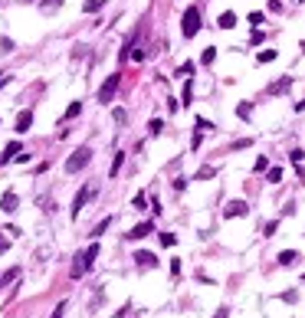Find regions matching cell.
<instances>
[{
	"label": "cell",
	"instance_id": "1",
	"mask_svg": "<svg viewBox=\"0 0 305 318\" xmlns=\"http://www.w3.org/2000/svg\"><path fill=\"white\" fill-rule=\"evenodd\" d=\"M95 259H99V243H89V249H86V253H79L76 263H72V279H82Z\"/></svg>",
	"mask_w": 305,
	"mask_h": 318
},
{
	"label": "cell",
	"instance_id": "2",
	"mask_svg": "<svg viewBox=\"0 0 305 318\" xmlns=\"http://www.w3.org/2000/svg\"><path fill=\"white\" fill-rule=\"evenodd\" d=\"M180 33H184V40H194L197 33H200V10H197V7H187V10H184Z\"/></svg>",
	"mask_w": 305,
	"mask_h": 318
},
{
	"label": "cell",
	"instance_id": "3",
	"mask_svg": "<svg viewBox=\"0 0 305 318\" xmlns=\"http://www.w3.org/2000/svg\"><path fill=\"white\" fill-rule=\"evenodd\" d=\"M89 161H92V148H79V151H72L69 158H66V174H79Z\"/></svg>",
	"mask_w": 305,
	"mask_h": 318
},
{
	"label": "cell",
	"instance_id": "4",
	"mask_svg": "<svg viewBox=\"0 0 305 318\" xmlns=\"http://www.w3.org/2000/svg\"><path fill=\"white\" fill-rule=\"evenodd\" d=\"M118 86H122V76H118V72H112L109 79L102 82V89H99V102L102 105H109L112 99H115V92H118Z\"/></svg>",
	"mask_w": 305,
	"mask_h": 318
},
{
	"label": "cell",
	"instance_id": "5",
	"mask_svg": "<svg viewBox=\"0 0 305 318\" xmlns=\"http://www.w3.org/2000/svg\"><path fill=\"white\" fill-rule=\"evenodd\" d=\"M92 197H95V184H89V187H82V191L76 194V200H72V220H79V210L86 207Z\"/></svg>",
	"mask_w": 305,
	"mask_h": 318
},
{
	"label": "cell",
	"instance_id": "6",
	"mask_svg": "<svg viewBox=\"0 0 305 318\" xmlns=\"http://www.w3.org/2000/svg\"><path fill=\"white\" fill-rule=\"evenodd\" d=\"M289 89H292V76H279L276 82H269V86H266V96H286Z\"/></svg>",
	"mask_w": 305,
	"mask_h": 318
},
{
	"label": "cell",
	"instance_id": "7",
	"mask_svg": "<svg viewBox=\"0 0 305 318\" xmlns=\"http://www.w3.org/2000/svg\"><path fill=\"white\" fill-rule=\"evenodd\" d=\"M250 213V204H246V200H230L227 207H223V216H227V220H233V216H246Z\"/></svg>",
	"mask_w": 305,
	"mask_h": 318
},
{
	"label": "cell",
	"instance_id": "8",
	"mask_svg": "<svg viewBox=\"0 0 305 318\" xmlns=\"http://www.w3.org/2000/svg\"><path fill=\"white\" fill-rule=\"evenodd\" d=\"M132 259H135V266H138V269H154V266H157V256L148 253V249H138Z\"/></svg>",
	"mask_w": 305,
	"mask_h": 318
},
{
	"label": "cell",
	"instance_id": "9",
	"mask_svg": "<svg viewBox=\"0 0 305 318\" xmlns=\"http://www.w3.org/2000/svg\"><path fill=\"white\" fill-rule=\"evenodd\" d=\"M16 207H20V197H16V191H7L3 197H0V210H3V213H13Z\"/></svg>",
	"mask_w": 305,
	"mask_h": 318
},
{
	"label": "cell",
	"instance_id": "10",
	"mask_svg": "<svg viewBox=\"0 0 305 318\" xmlns=\"http://www.w3.org/2000/svg\"><path fill=\"white\" fill-rule=\"evenodd\" d=\"M148 233H154V223H138V226H132L125 236H128V239H145Z\"/></svg>",
	"mask_w": 305,
	"mask_h": 318
},
{
	"label": "cell",
	"instance_id": "11",
	"mask_svg": "<svg viewBox=\"0 0 305 318\" xmlns=\"http://www.w3.org/2000/svg\"><path fill=\"white\" fill-rule=\"evenodd\" d=\"M30 125H33V111L26 108V111H20V118H16V135H26V131H30Z\"/></svg>",
	"mask_w": 305,
	"mask_h": 318
},
{
	"label": "cell",
	"instance_id": "12",
	"mask_svg": "<svg viewBox=\"0 0 305 318\" xmlns=\"http://www.w3.org/2000/svg\"><path fill=\"white\" fill-rule=\"evenodd\" d=\"M23 151V148H20V141H10L7 148H3V154H0V164H10V161H16V154Z\"/></svg>",
	"mask_w": 305,
	"mask_h": 318
},
{
	"label": "cell",
	"instance_id": "13",
	"mask_svg": "<svg viewBox=\"0 0 305 318\" xmlns=\"http://www.w3.org/2000/svg\"><path fill=\"white\" fill-rule=\"evenodd\" d=\"M299 259H302V256H299L296 249H282V253H279V266H296Z\"/></svg>",
	"mask_w": 305,
	"mask_h": 318
},
{
	"label": "cell",
	"instance_id": "14",
	"mask_svg": "<svg viewBox=\"0 0 305 318\" xmlns=\"http://www.w3.org/2000/svg\"><path fill=\"white\" fill-rule=\"evenodd\" d=\"M217 26H220V30H233V26H236V13H230V10H227V13H220Z\"/></svg>",
	"mask_w": 305,
	"mask_h": 318
},
{
	"label": "cell",
	"instance_id": "15",
	"mask_svg": "<svg viewBox=\"0 0 305 318\" xmlns=\"http://www.w3.org/2000/svg\"><path fill=\"white\" fill-rule=\"evenodd\" d=\"M122 164H125V151H115V158H112V167H109V177H115L118 171H122Z\"/></svg>",
	"mask_w": 305,
	"mask_h": 318
},
{
	"label": "cell",
	"instance_id": "16",
	"mask_svg": "<svg viewBox=\"0 0 305 318\" xmlns=\"http://www.w3.org/2000/svg\"><path fill=\"white\" fill-rule=\"evenodd\" d=\"M236 115H240L243 121H250V115H253V102H240V105H236Z\"/></svg>",
	"mask_w": 305,
	"mask_h": 318
},
{
	"label": "cell",
	"instance_id": "17",
	"mask_svg": "<svg viewBox=\"0 0 305 318\" xmlns=\"http://www.w3.org/2000/svg\"><path fill=\"white\" fill-rule=\"evenodd\" d=\"M63 7V0H39V10L43 13H53V10H59Z\"/></svg>",
	"mask_w": 305,
	"mask_h": 318
},
{
	"label": "cell",
	"instance_id": "18",
	"mask_svg": "<svg viewBox=\"0 0 305 318\" xmlns=\"http://www.w3.org/2000/svg\"><path fill=\"white\" fill-rule=\"evenodd\" d=\"M79 111H82V102H69V108L63 111V121H69V118H76Z\"/></svg>",
	"mask_w": 305,
	"mask_h": 318
},
{
	"label": "cell",
	"instance_id": "19",
	"mask_svg": "<svg viewBox=\"0 0 305 318\" xmlns=\"http://www.w3.org/2000/svg\"><path fill=\"white\" fill-rule=\"evenodd\" d=\"M276 56H279L276 49H263V53H256V63H259V66H263V63H273Z\"/></svg>",
	"mask_w": 305,
	"mask_h": 318
},
{
	"label": "cell",
	"instance_id": "20",
	"mask_svg": "<svg viewBox=\"0 0 305 318\" xmlns=\"http://www.w3.org/2000/svg\"><path fill=\"white\" fill-rule=\"evenodd\" d=\"M161 131H164V121H161V118H151V121H148V135H154V138H157Z\"/></svg>",
	"mask_w": 305,
	"mask_h": 318
},
{
	"label": "cell",
	"instance_id": "21",
	"mask_svg": "<svg viewBox=\"0 0 305 318\" xmlns=\"http://www.w3.org/2000/svg\"><path fill=\"white\" fill-rule=\"evenodd\" d=\"M213 174H217V167H213V164H203L200 171H197V181H207V177H213Z\"/></svg>",
	"mask_w": 305,
	"mask_h": 318
},
{
	"label": "cell",
	"instance_id": "22",
	"mask_svg": "<svg viewBox=\"0 0 305 318\" xmlns=\"http://www.w3.org/2000/svg\"><path fill=\"white\" fill-rule=\"evenodd\" d=\"M20 276V266H13V269H7L3 276H0V286H7V282H13V279Z\"/></svg>",
	"mask_w": 305,
	"mask_h": 318
},
{
	"label": "cell",
	"instance_id": "23",
	"mask_svg": "<svg viewBox=\"0 0 305 318\" xmlns=\"http://www.w3.org/2000/svg\"><path fill=\"white\" fill-rule=\"evenodd\" d=\"M102 7H105V0H86V3H82L86 13H95V10H102Z\"/></svg>",
	"mask_w": 305,
	"mask_h": 318
},
{
	"label": "cell",
	"instance_id": "24",
	"mask_svg": "<svg viewBox=\"0 0 305 318\" xmlns=\"http://www.w3.org/2000/svg\"><path fill=\"white\" fill-rule=\"evenodd\" d=\"M213 59H217V49H213V46H207V49H203V56H200V63H203V66H210Z\"/></svg>",
	"mask_w": 305,
	"mask_h": 318
},
{
	"label": "cell",
	"instance_id": "25",
	"mask_svg": "<svg viewBox=\"0 0 305 318\" xmlns=\"http://www.w3.org/2000/svg\"><path fill=\"white\" fill-rule=\"evenodd\" d=\"M194 69H197L194 63H184V66L177 69V76H180V79H190V76H194Z\"/></svg>",
	"mask_w": 305,
	"mask_h": 318
},
{
	"label": "cell",
	"instance_id": "26",
	"mask_svg": "<svg viewBox=\"0 0 305 318\" xmlns=\"http://www.w3.org/2000/svg\"><path fill=\"white\" fill-rule=\"evenodd\" d=\"M276 230H279V220H269L266 226H263V236H276Z\"/></svg>",
	"mask_w": 305,
	"mask_h": 318
},
{
	"label": "cell",
	"instance_id": "27",
	"mask_svg": "<svg viewBox=\"0 0 305 318\" xmlns=\"http://www.w3.org/2000/svg\"><path fill=\"white\" fill-rule=\"evenodd\" d=\"M190 99H194V82H184V105H190Z\"/></svg>",
	"mask_w": 305,
	"mask_h": 318
},
{
	"label": "cell",
	"instance_id": "28",
	"mask_svg": "<svg viewBox=\"0 0 305 318\" xmlns=\"http://www.w3.org/2000/svg\"><path fill=\"white\" fill-rule=\"evenodd\" d=\"M266 181H269V184H279V181H282V171H279V167H269Z\"/></svg>",
	"mask_w": 305,
	"mask_h": 318
},
{
	"label": "cell",
	"instance_id": "29",
	"mask_svg": "<svg viewBox=\"0 0 305 318\" xmlns=\"http://www.w3.org/2000/svg\"><path fill=\"white\" fill-rule=\"evenodd\" d=\"M112 118H115L118 125H125V118H128V115H125V108H115V111H112Z\"/></svg>",
	"mask_w": 305,
	"mask_h": 318
},
{
	"label": "cell",
	"instance_id": "30",
	"mask_svg": "<svg viewBox=\"0 0 305 318\" xmlns=\"http://www.w3.org/2000/svg\"><path fill=\"white\" fill-rule=\"evenodd\" d=\"M0 53H13V40L3 36V40H0Z\"/></svg>",
	"mask_w": 305,
	"mask_h": 318
},
{
	"label": "cell",
	"instance_id": "31",
	"mask_svg": "<svg viewBox=\"0 0 305 318\" xmlns=\"http://www.w3.org/2000/svg\"><path fill=\"white\" fill-rule=\"evenodd\" d=\"M109 223H112V220H109V216H105V220H102V223H99V226H95V233H92V236H102V233L109 230Z\"/></svg>",
	"mask_w": 305,
	"mask_h": 318
},
{
	"label": "cell",
	"instance_id": "32",
	"mask_svg": "<svg viewBox=\"0 0 305 318\" xmlns=\"http://www.w3.org/2000/svg\"><path fill=\"white\" fill-rule=\"evenodd\" d=\"M132 207H135V210H145V194H135V200H132Z\"/></svg>",
	"mask_w": 305,
	"mask_h": 318
},
{
	"label": "cell",
	"instance_id": "33",
	"mask_svg": "<svg viewBox=\"0 0 305 318\" xmlns=\"http://www.w3.org/2000/svg\"><path fill=\"white\" fill-rule=\"evenodd\" d=\"M161 243H164V246H174V243H177V236H174V233H161Z\"/></svg>",
	"mask_w": 305,
	"mask_h": 318
},
{
	"label": "cell",
	"instance_id": "34",
	"mask_svg": "<svg viewBox=\"0 0 305 318\" xmlns=\"http://www.w3.org/2000/svg\"><path fill=\"white\" fill-rule=\"evenodd\" d=\"M210 128H213V125H210L207 118H197V131H210Z\"/></svg>",
	"mask_w": 305,
	"mask_h": 318
},
{
	"label": "cell",
	"instance_id": "35",
	"mask_svg": "<svg viewBox=\"0 0 305 318\" xmlns=\"http://www.w3.org/2000/svg\"><path fill=\"white\" fill-rule=\"evenodd\" d=\"M269 167V161L266 158H256V164H253V171H266Z\"/></svg>",
	"mask_w": 305,
	"mask_h": 318
},
{
	"label": "cell",
	"instance_id": "36",
	"mask_svg": "<svg viewBox=\"0 0 305 318\" xmlns=\"http://www.w3.org/2000/svg\"><path fill=\"white\" fill-rule=\"evenodd\" d=\"M187 187V177H174V191H184Z\"/></svg>",
	"mask_w": 305,
	"mask_h": 318
},
{
	"label": "cell",
	"instance_id": "37",
	"mask_svg": "<svg viewBox=\"0 0 305 318\" xmlns=\"http://www.w3.org/2000/svg\"><path fill=\"white\" fill-rule=\"evenodd\" d=\"M302 158H305V151H299V148H296V151L289 154V161H292V164H299V161H302Z\"/></svg>",
	"mask_w": 305,
	"mask_h": 318
},
{
	"label": "cell",
	"instance_id": "38",
	"mask_svg": "<svg viewBox=\"0 0 305 318\" xmlns=\"http://www.w3.org/2000/svg\"><path fill=\"white\" fill-rule=\"evenodd\" d=\"M246 20H250L253 26H259V23H263V13H250V16H246Z\"/></svg>",
	"mask_w": 305,
	"mask_h": 318
},
{
	"label": "cell",
	"instance_id": "39",
	"mask_svg": "<svg viewBox=\"0 0 305 318\" xmlns=\"http://www.w3.org/2000/svg\"><path fill=\"white\" fill-rule=\"evenodd\" d=\"M63 312H66V302H59V305H56V312H53L49 318H63Z\"/></svg>",
	"mask_w": 305,
	"mask_h": 318
},
{
	"label": "cell",
	"instance_id": "40",
	"mask_svg": "<svg viewBox=\"0 0 305 318\" xmlns=\"http://www.w3.org/2000/svg\"><path fill=\"white\" fill-rule=\"evenodd\" d=\"M171 276H180V259H171Z\"/></svg>",
	"mask_w": 305,
	"mask_h": 318
},
{
	"label": "cell",
	"instance_id": "41",
	"mask_svg": "<svg viewBox=\"0 0 305 318\" xmlns=\"http://www.w3.org/2000/svg\"><path fill=\"white\" fill-rule=\"evenodd\" d=\"M7 249H10V239H7V236H0V253H7Z\"/></svg>",
	"mask_w": 305,
	"mask_h": 318
},
{
	"label": "cell",
	"instance_id": "42",
	"mask_svg": "<svg viewBox=\"0 0 305 318\" xmlns=\"http://www.w3.org/2000/svg\"><path fill=\"white\" fill-rule=\"evenodd\" d=\"M213 318H230V309H217V315Z\"/></svg>",
	"mask_w": 305,
	"mask_h": 318
},
{
	"label": "cell",
	"instance_id": "43",
	"mask_svg": "<svg viewBox=\"0 0 305 318\" xmlns=\"http://www.w3.org/2000/svg\"><path fill=\"white\" fill-rule=\"evenodd\" d=\"M7 82H10V76H7V72H0V89L7 86Z\"/></svg>",
	"mask_w": 305,
	"mask_h": 318
},
{
	"label": "cell",
	"instance_id": "44",
	"mask_svg": "<svg viewBox=\"0 0 305 318\" xmlns=\"http://www.w3.org/2000/svg\"><path fill=\"white\" fill-rule=\"evenodd\" d=\"M296 111H305V99H302V102H296Z\"/></svg>",
	"mask_w": 305,
	"mask_h": 318
},
{
	"label": "cell",
	"instance_id": "45",
	"mask_svg": "<svg viewBox=\"0 0 305 318\" xmlns=\"http://www.w3.org/2000/svg\"><path fill=\"white\" fill-rule=\"evenodd\" d=\"M302 282H305V276H302Z\"/></svg>",
	"mask_w": 305,
	"mask_h": 318
}]
</instances>
